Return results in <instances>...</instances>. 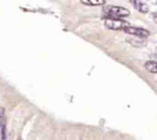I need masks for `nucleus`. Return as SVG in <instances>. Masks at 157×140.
I'll use <instances>...</instances> for the list:
<instances>
[{"instance_id":"nucleus-4","label":"nucleus","mask_w":157,"mask_h":140,"mask_svg":"<svg viewBox=\"0 0 157 140\" xmlns=\"http://www.w3.org/2000/svg\"><path fill=\"white\" fill-rule=\"evenodd\" d=\"M132 4L133 5L135 9L142 13H147L149 12V6L146 2L142 1H137V0H133L131 1Z\"/></svg>"},{"instance_id":"nucleus-7","label":"nucleus","mask_w":157,"mask_h":140,"mask_svg":"<svg viewBox=\"0 0 157 140\" xmlns=\"http://www.w3.org/2000/svg\"><path fill=\"white\" fill-rule=\"evenodd\" d=\"M5 126V111L2 108H0V130Z\"/></svg>"},{"instance_id":"nucleus-2","label":"nucleus","mask_w":157,"mask_h":140,"mask_svg":"<svg viewBox=\"0 0 157 140\" xmlns=\"http://www.w3.org/2000/svg\"><path fill=\"white\" fill-rule=\"evenodd\" d=\"M104 26L111 30H124L125 28L130 26V23L121 18H107L104 22Z\"/></svg>"},{"instance_id":"nucleus-5","label":"nucleus","mask_w":157,"mask_h":140,"mask_svg":"<svg viewBox=\"0 0 157 140\" xmlns=\"http://www.w3.org/2000/svg\"><path fill=\"white\" fill-rule=\"evenodd\" d=\"M145 67L147 70L149 71L151 73L156 74L157 72L156 70V61H153V60H150V61H147L145 63Z\"/></svg>"},{"instance_id":"nucleus-8","label":"nucleus","mask_w":157,"mask_h":140,"mask_svg":"<svg viewBox=\"0 0 157 140\" xmlns=\"http://www.w3.org/2000/svg\"><path fill=\"white\" fill-rule=\"evenodd\" d=\"M17 140H22V139H21V138H18V139H17Z\"/></svg>"},{"instance_id":"nucleus-1","label":"nucleus","mask_w":157,"mask_h":140,"mask_svg":"<svg viewBox=\"0 0 157 140\" xmlns=\"http://www.w3.org/2000/svg\"><path fill=\"white\" fill-rule=\"evenodd\" d=\"M104 14L110 18H121L129 16L130 12L127 8L117 6H108L104 9Z\"/></svg>"},{"instance_id":"nucleus-6","label":"nucleus","mask_w":157,"mask_h":140,"mask_svg":"<svg viewBox=\"0 0 157 140\" xmlns=\"http://www.w3.org/2000/svg\"><path fill=\"white\" fill-rule=\"evenodd\" d=\"M81 2L82 4L87 5V6H102L106 3L105 0H81Z\"/></svg>"},{"instance_id":"nucleus-3","label":"nucleus","mask_w":157,"mask_h":140,"mask_svg":"<svg viewBox=\"0 0 157 140\" xmlns=\"http://www.w3.org/2000/svg\"><path fill=\"white\" fill-rule=\"evenodd\" d=\"M124 32L129 35H136L138 37H142V38H147L150 35V31L146 29L139 27H132V26H128L124 29Z\"/></svg>"}]
</instances>
